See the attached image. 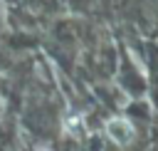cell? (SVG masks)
<instances>
[{
    "mask_svg": "<svg viewBox=\"0 0 158 151\" xmlns=\"http://www.w3.org/2000/svg\"><path fill=\"white\" fill-rule=\"evenodd\" d=\"M67 131H72V134L79 131V119H77V116H69V119H67Z\"/></svg>",
    "mask_w": 158,
    "mask_h": 151,
    "instance_id": "2",
    "label": "cell"
},
{
    "mask_svg": "<svg viewBox=\"0 0 158 151\" xmlns=\"http://www.w3.org/2000/svg\"><path fill=\"white\" fill-rule=\"evenodd\" d=\"M40 151H47V149H40Z\"/></svg>",
    "mask_w": 158,
    "mask_h": 151,
    "instance_id": "3",
    "label": "cell"
},
{
    "mask_svg": "<svg viewBox=\"0 0 158 151\" xmlns=\"http://www.w3.org/2000/svg\"><path fill=\"white\" fill-rule=\"evenodd\" d=\"M106 129H109V136L114 141H118V144H128L133 139V126L126 119H111Z\"/></svg>",
    "mask_w": 158,
    "mask_h": 151,
    "instance_id": "1",
    "label": "cell"
}]
</instances>
